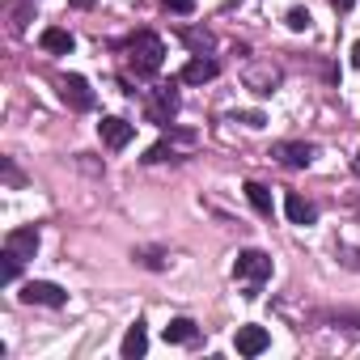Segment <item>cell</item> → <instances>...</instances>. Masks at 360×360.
I'll use <instances>...</instances> for the list:
<instances>
[{
	"label": "cell",
	"instance_id": "7a4b0ae2",
	"mask_svg": "<svg viewBox=\"0 0 360 360\" xmlns=\"http://www.w3.org/2000/svg\"><path fill=\"white\" fill-rule=\"evenodd\" d=\"M233 280L246 288L242 297H259V288L271 280V255H263V250H242L238 255V263H233Z\"/></svg>",
	"mask_w": 360,
	"mask_h": 360
},
{
	"label": "cell",
	"instance_id": "8fae6325",
	"mask_svg": "<svg viewBox=\"0 0 360 360\" xmlns=\"http://www.w3.org/2000/svg\"><path fill=\"white\" fill-rule=\"evenodd\" d=\"M217 72H221V64L212 56H195L191 64H183L178 81H183V85H208V81H217Z\"/></svg>",
	"mask_w": 360,
	"mask_h": 360
},
{
	"label": "cell",
	"instance_id": "8992f818",
	"mask_svg": "<svg viewBox=\"0 0 360 360\" xmlns=\"http://www.w3.org/2000/svg\"><path fill=\"white\" fill-rule=\"evenodd\" d=\"M314 144L309 140H280V144H271V157L280 161V165H288V169H305L309 161H314Z\"/></svg>",
	"mask_w": 360,
	"mask_h": 360
},
{
	"label": "cell",
	"instance_id": "6da1fadb",
	"mask_svg": "<svg viewBox=\"0 0 360 360\" xmlns=\"http://www.w3.org/2000/svg\"><path fill=\"white\" fill-rule=\"evenodd\" d=\"M123 51H127V64L136 68V77H153V72H161V64H165V43H161L153 30H136V34L123 43Z\"/></svg>",
	"mask_w": 360,
	"mask_h": 360
},
{
	"label": "cell",
	"instance_id": "4316f807",
	"mask_svg": "<svg viewBox=\"0 0 360 360\" xmlns=\"http://www.w3.org/2000/svg\"><path fill=\"white\" fill-rule=\"evenodd\" d=\"M352 169H356V178H360V153H356V157H352Z\"/></svg>",
	"mask_w": 360,
	"mask_h": 360
},
{
	"label": "cell",
	"instance_id": "d6986e66",
	"mask_svg": "<svg viewBox=\"0 0 360 360\" xmlns=\"http://www.w3.org/2000/svg\"><path fill=\"white\" fill-rule=\"evenodd\" d=\"M284 26L301 34V30H309V26H314V18H309V9H301V5H297V9H288V13H284Z\"/></svg>",
	"mask_w": 360,
	"mask_h": 360
},
{
	"label": "cell",
	"instance_id": "ffe728a7",
	"mask_svg": "<svg viewBox=\"0 0 360 360\" xmlns=\"http://www.w3.org/2000/svg\"><path fill=\"white\" fill-rule=\"evenodd\" d=\"M30 13H34V5H13V9H9V30H13V34H22V30H26V22H30Z\"/></svg>",
	"mask_w": 360,
	"mask_h": 360
},
{
	"label": "cell",
	"instance_id": "e0dca14e",
	"mask_svg": "<svg viewBox=\"0 0 360 360\" xmlns=\"http://www.w3.org/2000/svg\"><path fill=\"white\" fill-rule=\"evenodd\" d=\"M246 200H250V208H255L259 217H271V212H276V200H271V191H267L263 183H246Z\"/></svg>",
	"mask_w": 360,
	"mask_h": 360
},
{
	"label": "cell",
	"instance_id": "ba28073f",
	"mask_svg": "<svg viewBox=\"0 0 360 360\" xmlns=\"http://www.w3.org/2000/svg\"><path fill=\"white\" fill-rule=\"evenodd\" d=\"M39 242H43V238H39V229H34V225H22V229H9V233H5V250H9V255H18L22 263L39 255Z\"/></svg>",
	"mask_w": 360,
	"mask_h": 360
},
{
	"label": "cell",
	"instance_id": "2e32d148",
	"mask_svg": "<svg viewBox=\"0 0 360 360\" xmlns=\"http://www.w3.org/2000/svg\"><path fill=\"white\" fill-rule=\"evenodd\" d=\"M161 335H165V343H195L200 339V326L191 318H169V326Z\"/></svg>",
	"mask_w": 360,
	"mask_h": 360
},
{
	"label": "cell",
	"instance_id": "9a60e30c",
	"mask_svg": "<svg viewBox=\"0 0 360 360\" xmlns=\"http://www.w3.org/2000/svg\"><path fill=\"white\" fill-rule=\"evenodd\" d=\"M39 47L51 51V56H68V51L77 47V39H72L68 30H60V26H47V30L39 34Z\"/></svg>",
	"mask_w": 360,
	"mask_h": 360
},
{
	"label": "cell",
	"instance_id": "44dd1931",
	"mask_svg": "<svg viewBox=\"0 0 360 360\" xmlns=\"http://www.w3.org/2000/svg\"><path fill=\"white\" fill-rule=\"evenodd\" d=\"M18 267H22V259L5 250V263H0V280H5V284H13V280H18Z\"/></svg>",
	"mask_w": 360,
	"mask_h": 360
},
{
	"label": "cell",
	"instance_id": "7402d4cb",
	"mask_svg": "<svg viewBox=\"0 0 360 360\" xmlns=\"http://www.w3.org/2000/svg\"><path fill=\"white\" fill-rule=\"evenodd\" d=\"M161 5H165V13H178V18L195 13V0H161Z\"/></svg>",
	"mask_w": 360,
	"mask_h": 360
},
{
	"label": "cell",
	"instance_id": "d4e9b609",
	"mask_svg": "<svg viewBox=\"0 0 360 360\" xmlns=\"http://www.w3.org/2000/svg\"><path fill=\"white\" fill-rule=\"evenodd\" d=\"M326 5H330V9H339V13H347V9L356 5V0H326Z\"/></svg>",
	"mask_w": 360,
	"mask_h": 360
},
{
	"label": "cell",
	"instance_id": "5bb4252c",
	"mask_svg": "<svg viewBox=\"0 0 360 360\" xmlns=\"http://www.w3.org/2000/svg\"><path fill=\"white\" fill-rule=\"evenodd\" d=\"M119 352H123V360H140V356L148 352V330H144V322H140V318L127 326V335H123V347H119Z\"/></svg>",
	"mask_w": 360,
	"mask_h": 360
},
{
	"label": "cell",
	"instance_id": "4fadbf2b",
	"mask_svg": "<svg viewBox=\"0 0 360 360\" xmlns=\"http://www.w3.org/2000/svg\"><path fill=\"white\" fill-rule=\"evenodd\" d=\"M284 212H288V221L292 225H314L318 221V204H309L305 195H297V191H288L284 195Z\"/></svg>",
	"mask_w": 360,
	"mask_h": 360
},
{
	"label": "cell",
	"instance_id": "52a82bcc",
	"mask_svg": "<svg viewBox=\"0 0 360 360\" xmlns=\"http://www.w3.org/2000/svg\"><path fill=\"white\" fill-rule=\"evenodd\" d=\"M98 136H102L106 148H127L131 136H136V123H127V119H119V115H106V119L98 123Z\"/></svg>",
	"mask_w": 360,
	"mask_h": 360
},
{
	"label": "cell",
	"instance_id": "9c48e42d",
	"mask_svg": "<svg viewBox=\"0 0 360 360\" xmlns=\"http://www.w3.org/2000/svg\"><path fill=\"white\" fill-rule=\"evenodd\" d=\"M178 144H195V131H174V136H165V140H157L140 161L144 165H157V161H178Z\"/></svg>",
	"mask_w": 360,
	"mask_h": 360
},
{
	"label": "cell",
	"instance_id": "277c9868",
	"mask_svg": "<svg viewBox=\"0 0 360 360\" xmlns=\"http://www.w3.org/2000/svg\"><path fill=\"white\" fill-rule=\"evenodd\" d=\"M22 301H26V305L60 309V305H68V292H64L60 284H51V280H30V284H22Z\"/></svg>",
	"mask_w": 360,
	"mask_h": 360
},
{
	"label": "cell",
	"instance_id": "603a6c76",
	"mask_svg": "<svg viewBox=\"0 0 360 360\" xmlns=\"http://www.w3.org/2000/svg\"><path fill=\"white\" fill-rule=\"evenodd\" d=\"M136 259H140L144 267H153V271H161V267H165V255H161V250H140Z\"/></svg>",
	"mask_w": 360,
	"mask_h": 360
},
{
	"label": "cell",
	"instance_id": "30bf717a",
	"mask_svg": "<svg viewBox=\"0 0 360 360\" xmlns=\"http://www.w3.org/2000/svg\"><path fill=\"white\" fill-rule=\"evenodd\" d=\"M280 77H284V72H280L276 64H250L242 81H246V89H255L259 98H267V94H276V85H280Z\"/></svg>",
	"mask_w": 360,
	"mask_h": 360
},
{
	"label": "cell",
	"instance_id": "7c38bea8",
	"mask_svg": "<svg viewBox=\"0 0 360 360\" xmlns=\"http://www.w3.org/2000/svg\"><path fill=\"white\" fill-rule=\"evenodd\" d=\"M233 347H238L242 356H263V352L271 347V335H267L263 326H238V335H233Z\"/></svg>",
	"mask_w": 360,
	"mask_h": 360
},
{
	"label": "cell",
	"instance_id": "3957f363",
	"mask_svg": "<svg viewBox=\"0 0 360 360\" xmlns=\"http://www.w3.org/2000/svg\"><path fill=\"white\" fill-rule=\"evenodd\" d=\"M144 115H148V123L169 127V119L178 115V89H174V81H169V85H157V89L144 98Z\"/></svg>",
	"mask_w": 360,
	"mask_h": 360
},
{
	"label": "cell",
	"instance_id": "ac0fdd59",
	"mask_svg": "<svg viewBox=\"0 0 360 360\" xmlns=\"http://www.w3.org/2000/svg\"><path fill=\"white\" fill-rule=\"evenodd\" d=\"M183 39H187V47H191L195 56H208V51H212V34H208V30H200V26L183 30Z\"/></svg>",
	"mask_w": 360,
	"mask_h": 360
},
{
	"label": "cell",
	"instance_id": "5b68a950",
	"mask_svg": "<svg viewBox=\"0 0 360 360\" xmlns=\"http://www.w3.org/2000/svg\"><path fill=\"white\" fill-rule=\"evenodd\" d=\"M56 85H60V98H64L72 110H94V102H98V98H94V89H89V81H85V77L68 72V77H60Z\"/></svg>",
	"mask_w": 360,
	"mask_h": 360
},
{
	"label": "cell",
	"instance_id": "484cf974",
	"mask_svg": "<svg viewBox=\"0 0 360 360\" xmlns=\"http://www.w3.org/2000/svg\"><path fill=\"white\" fill-rule=\"evenodd\" d=\"M352 68H360V39L352 43Z\"/></svg>",
	"mask_w": 360,
	"mask_h": 360
},
{
	"label": "cell",
	"instance_id": "cb8c5ba5",
	"mask_svg": "<svg viewBox=\"0 0 360 360\" xmlns=\"http://www.w3.org/2000/svg\"><path fill=\"white\" fill-rule=\"evenodd\" d=\"M238 119H242V123H246V127H263V123H267V119H263V115H259V110H246V115H238Z\"/></svg>",
	"mask_w": 360,
	"mask_h": 360
}]
</instances>
